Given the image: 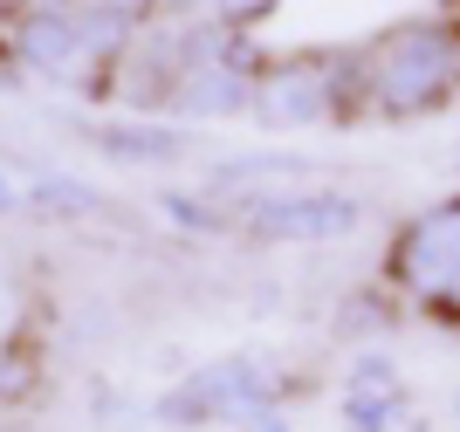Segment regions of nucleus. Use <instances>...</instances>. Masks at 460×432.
I'll return each mask as SVG.
<instances>
[{"label": "nucleus", "mask_w": 460, "mask_h": 432, "mask_svg": "<svg viewBox=\"0 0 460 432\" xmlns=\"http://www.w3.org/2000/svg\"><path fill=\"white\" fill-rule=\"evenodd\" d=\"M83 137L117 165H172V158H186V131L158 124V117H96V124H83Z\"/></svg>", "instance_id": "obj_1"}, {"label": "nucleus", "mask_w": 460, "mask_h": 432, "mask_svg": "<svg viewBox=\"0 0 460 432\" xmlns=\"http://www.w3.org/2000/svg\"><path fill=\"white\" fill-rule=\"evenodd\" d=\"M254 103V83L248 75L220 69V62H207V69H186L179 75V90L165 96V110L172 117H192V124H207V117H234Z\"/></svg>", "instance_id": "obj_2"}, {"label": "nucleus", "mask_w": 460, "mask_h": 432, "mask_svg": "<svg viewBox=\"0 0 460 432\" xmlns=\"http://www.w3.org/2000/svg\"><path fill=\"white\" fill-rule=\"evenodd\" d=\"M254 234L269 241H309V234H337L350 226V207L344 199H254Z\"/></svg>", "instance_id": "obj_3"}, {"label": "nucleus", "mask_w": 460, "mask_h": 432, "mask_svg": "<svg viewBox=\"0 0 460 432\" xmlns=\"http://www.w3.org/2000/svg\"><path fill=\"white\" fill-rule=\"evenodd\" d=\"M28 213H49V220H103L117 213L90 179H69V172H28Z\"/></svg>", "instance_id": "obj_4"}, {"label": "nucleus", "mask_w": 460, "mask_h": 432, "mask_svg": "<svg viewBox=\"0 0 460 432\" xmlns=\"http://www.w3.org/2000/svg\"><path fill=\"white\" fill-rule=\"evenodd\" d=\"M254 117L261 124H309L316 117V90L303 83V69H269L254 83Z\"/></svg>", "instance_id": "obj_5"}, {"label": "nucleus", "mask_w": 460, "mask_h": 432, "mask_svg": "<svg viewBox=\"0 0 460 432\" xmlns=\"http://www.w3.org/2000/svg\"><path fill=\"white\" fill-rule=\"evenodd\" d=\"M35 398H41L35 343H0V405H35Z\"/></svg>", "instance_id": "obj_6"}, {"label": "nucleus", "mask_w": 460, "mask_h": 432, "mask_svg": "<svg viewBox=\"0 0 460 432\" xmlns=\"http://www.w3.org/2000/svg\"><path fill=\"white\" fill-rule=\"evenodd\" d=\"M158 213L172 226H186V234H220V226H227V213L213 207L207 192H158Z\"/></svg>", "instance_id": "obj_7"}, {"label": "nucleus", "mask_w": 460, "mask_h": 432, "mask_svg": "<svg viewBox=\"0 0 460 432\" xmlns=\"http://www.w3.org/2000/svg\"><path fill=\"white\" fill-rule=\"evenodd\" d=\"M269 7H275V0H207L213 28H227V35H248V28L269 14Z\"/></svg>", "instance_id": "obj_8"}, {"label": "nucleus", "mask_w": 460, "mask_h": 432, "mask_svg": "<svg viewBox=\"0 0 460 432\" xmlns=\"http://www.w3.org/2000/svg\"><path fill=\"white\" fill-rule=\"evenodd\" d=\"M90 7H103V14L124 21V28H152L158 21V0H90Z\"/></svg>", "instance_id": "obj_9"}, {"label": "nucleus", "mask_w": 460, "mask_h": 432, "mask_svg": "<svg viewBox=\"0 0 460 432\" xmlns=\"http://www.w3.org/2000/svg\"><path fill=\"white\" fill-rule=\"evenodd\" d=\"M14 213H28V186H21L14 172L0 165V220H14Z\"/></svg>", "instance_id": "obj_10"}, {"label": "nucleus", "mask_w": 460, "mask_h": 432, "mask_svg": "<svg viewBox=\"0 0 460 432\" xmlns=\"http://www.w3.org/2000/svg\"><path fill=\"white\" fill-rule=\"evenodd\" d=\"M192 7H207V0H158V14H192Z\"/></svg>", "instance_id": "obj_11"}, {"label": "nucleus", "mask_w": 460, "mask_h": 432, "mask_svg": "<svg viewBox=\"0 0 460 432\" xmlns=\"http://www.w3.org/2000/svg\"><path fill=\"white\" fill-rule=\"evenodd\" d=\"M254 432H288V426H282V419H261V426H254Z\"/></svg>", "instance_id": "obj_12"}, {"label": "nucleus", "mask_w": 460, "mask_h": 432, "mask_svg": "<svg viewBox=\"0 0 460 432\" xmlns=\"http://www.w3.org/2000/svg\"><path fill=\"white\" fill-rule=\"evenodd\" d=\"M7 432H35V426H7Z\"/></svg>", "instance_id": "obj_13"}]
</instances>
